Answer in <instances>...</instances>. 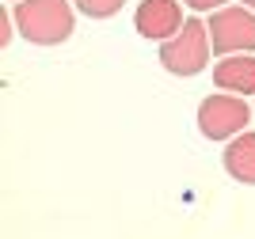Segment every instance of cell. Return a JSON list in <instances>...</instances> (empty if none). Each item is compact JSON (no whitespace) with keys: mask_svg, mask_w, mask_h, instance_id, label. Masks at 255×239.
<instances>
[{"mask_svg":"<svg viewBox=\"0 0 255 239\" xmlns=\"http://www.w3.org/2000/svg\"><path fill=\"white\" fill-rule=\"evenodd\" d=\"M187 8H194V11H217V8H225L229 0H183Z\"/></svg>","mask_w":255,"mask_h":239,"instance_id":"9","label":"cell"},{"mask_svg":"<svg viewBox=\"0 0 255 239\" xmlns=\"http://www.w3.org/2000/svg\"><path fill=\"white\" fill-rule=\"evenodd\" d=\"M183 4L179 0H141L133 11V27L141 38L149 42H168L171 34L183 27Z\"/></svg>","mask_w":255,"mask_h":239,"instance_id":"5","label":"cell"},{"mask_svg":"<svg viewBox=\"0 0 255 239\" xmlns=\"http://www.w3.org/2000/svg\"><path fill=\"white\" fill-rule=\"evenodd\" d=\"M210 53H213L210 23L187 19L179 31L160 46V65H164L171 76H198L206 69V61H210Z\"/></svg>","mask_w":255,"mask_h":239,"instance_id":"2","label":"cell"},{"mask_svg":"<svg viewBox=\"0 0 255 239\" xmlns=\"http://www.w3.org/2000/svg\"><path fill=\"white\" fill-rule=\"evenodd\" d=\"M8 4H11V0H8Z\"/></svg>","mask_w":255,"mask_h":239,"instance_id":"11","label":"cell"},{"mask_svg":"<svg viewBox=\"0 0 255 239\" xmlns=\"http://www.w3.org/2000/svg\"><path fill=\"white\" fill-rule=\"evenodd\" d=\"M225 171L236 178V182H244V186H255V133L244 129V133H236L225 148Z\"/></svg>","mask_w":255,"mask_h":239,"instance_id":"7","label":"cell"},{"mask_svg":"<svg viewBox=\"0 0 255 239\" xmlns=\"http://www.w3.org/2000/svg\"><path fill=\"white\" fill-rule=\"evenodd\" d=\"M244 4H248V8H252V11H255V0H244Z\"/></svg>","mask_w":255,"mask_h":239,"instance_id":"10","label":"cell"},{"mask_svg":"<svg viewBox=\"0 0 255 239\" xmlns=\"http://www.w3.org/2000/svg\"><path fill=\"white\" fill-rule=\"evenodd\" d=\"M210 42L213 53H252L255 50V11L248 4H225V8L210 11Z\"/></svg>","mask_w":255,"mask_h":239,"instance_id":"3","label":"cell"},{"mask_svg":"<svg viewBox=\"0 0 255 239\" xmlns=\"http://www.w3.org/2000/svg\"><path fill=\"white\" fill-rule=\"evenodd\" d=\"M73 4L84 11L88 19H111V15H118V11H122V4H126V0H73Z\"/></svg>","mask_w":255,"mask_h":239,"instance_id":"8","label":"cell"},{"mask_svg":"<svg viewBox=\"0 0 255 239\" xmlns=\"http://www.w3.org/2000/svg\"><path fill=\"white\" fill-rule=\"evenodd\" d=\"M252 122V106L236 91L229 95H210L198 106V129L206 141H233L236 133H244V125Z\"/></svg>","mask_w":255,"mask_h":239,"instance_id":"4","label":"cell"},{"mask_svg":"<svg viewBox=\"0 0 255 239\" xmlns=\"http://www.w3.org/2000/svg\"><path fill=\"white\" fill-rule=\"evenodd\" d=\"M213 83L221 91L236 95H255V57L252 53H225L213 65Z\"/></svg>","mask_w":255,"mask_h":239,"instance_id":"6","label":"cell"},{"mask_svg":"<svg viewBox=\"0 0 255 239\" xmlns=\"http://www.w3.org/2000/svg\"><path fill=\"white\" fill-rule=\"evenodd\" d=\"M73 0H11L15 31L34 46H61L76 27Z\"/></svg>","mask_w":255,"mask_h":239,"instance_id":"1","label":"cell"}]
</instances>
